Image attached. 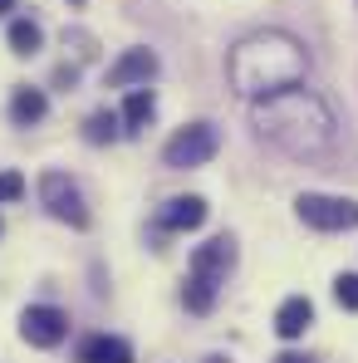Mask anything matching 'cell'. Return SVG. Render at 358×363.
<instances>
[{
  "instance_id": "obj_1",
  "label": "cell",
  "mask_w": 358,
  "mask_h": 363,
  "mask_svg": "<svg viewBox=\"0 0 358 363\" xmlns=\"http://www.w3.org/2000/svg\"><path fill=\"white\" fill-rule=\"evenodd\" d=\"M250 123H255V133L270 147H280L290 157H319L334 143V113H329V104L319 94H309L304 84L280 89L270 99H255Z\"/></svg>"
},
{
  "instance_id": "obj_2",
  "label": "cell",
  "mask_w": 358,
  "mask_h": 363,
  "mask_svg": "<svg viewBox=\"0 0 358 363\" xmlns=\"http://www.w3.org/2000/svg\"><path fill=\"white\" fill-rule=\"evenodd\" d=\"M226 74H231V89L240 99H270L280 89H295L309 74V55L295 35L285 30H260V35H245L231 45V60H226Z\"/></svg>"
},
{
  "instance_id": "obj_3",
  "label": "cell",
  "mask_w": 358,
  "mask_h": 363,
  "mask_svg": "<svg viewBox=\"0 0 358 363\" xmlns=\"http://www.w3.org/2000/svg\"><path fill=\"white\" fill-rule=\"evenodd\" d=\"M216 147H221V128L216 123H186L177 138L162 147V162L167 167H201V162H211L216 157Z\"/></svg>"
},
{
  "instance_id": "obj_4",
  "label": "cell",
  "mask_w": 358,
  "mask_h": 363,
  "mask_svg": "<svg viewBox=\"0 0 358 363\" xmlns=\"http://www.w3.org/2000/svg\"><path fill=\"white\" fill-rule=\"evenodd\" d=\"M299 221L314 226V231H354L358 226V201L349 196H319V191H304L295 201Z\"/></svg>"
},
{
  "instance_id": "obj_5",
  "label": "cell",
  "mask_w": 358,
  "mask_h": 363,
  "mask_svg": "<svg viewBox=\"0 0 358 363\" xmlns=\"http://www.w3.org/2000/svg\"><path fill=\"white\" fill-rule=\"evenodd\" d=\"M40 201L50 206V216H55V221H69L74 231H84V226H89V206H84L79 186L64 177V172H45V177H40Z\"/></svg>"
},
{
  "instance_id": "obj_6",
  "label": "cell",
  "mask_w": 358,
  "mask_h": 363,
  "mask_svg": "<svg viewBox=\"0 0 358 363\" xmlns=\"http://www.w3.org/2000/svg\"><path fill=\"white\" fill-rule=\"evenodd\" d=\"M20 334L35 349H55V344H64V334H69V314L55 309V304H30L20 314Z\"/></svg>"
},
{
  "instance_id": "obj_7",
  "label": "cell",
  "mask_w": 358,
  "mask_h": 363,
  "mask_svg": "<svg viewBox=\"0 0 358 363\" xmlns=\"http://www.w3.org/2000/svg\"><path fill=\"white\" fill-rule=\"evenodd\" d=\"M157 79V55L152 50H123V60L108 69V89H133Z\"/></svg>"
},
{
  "instance_id": "obj_8",
  "label": "cell",
  "mask_w": 358,
  "mask_h": 363,
  "mask_svg": "<svg viewBox=\"0 0 358 363\" xmlns=\"http://www.w3.org/2000/svg\"><path fill=\"white\" fill-rule=\"evenodd\" d=\"M231 265H236V241H231V236H216V241L191 250V270H206V275H221V280H226Z\"/></svg>"
},
{
  "instance_id": "obj_9",
  "label": "cell",
  "mask_w": 358,
  "mask_h": 363,
  "mask_svg": "<svg viewBox=\"0 0 358 363\" xmlns=\"http://www.w3.org/2000/svg\"><path fill=\"white\" fill-rule=\"evenodd\" d=\"M157 221H162V231H196L206 221V201L201 196H172Z\"/></svg>"
},
{
  "instance_id": "obj_10",
  "label": "cell",
  "mask_w": 358,
  "mask_h": 363,
  "mask_svg": "<svg viewBox=\"0 0 358 363\" xmlns=\"http://www.w3.org/2000/svg\"><path fill=\"white\" fill-rule=\"evenodd\" d=\"M309 324H314V304L304 300V295H290V300L275 309V334L280 339H299Z\"/></svg>"
},
{
  "instance_id": "obj_11",
  "label": "cell",
  "mask_w": 358,
  "mask_h": 363,
  "mask_svg": "<svg viewBox=\"0 0 358 363\" xmlns=\"http://www.w3.org/2000/svg\"><path fill=\"white\" fill-rule=\"evenodd\" d=\"M221 295V275H206V270H191L186 275V290H181V304L191 314H211V304Z\"/></svg>"
},
{
  "instance_id": "obj_12",
  "label": "cell",
  "mask_w": 358,
  "mask_h": 363,
  "mask_svg": "<svg viewBox=\"0 0 358 363\" xmlns=\"http://www.w3.org/2000/svg\"><path fill=\"white\" fill-rule=\"evenodd\" d=\"M157 113V99H152V89L147 84H138V89H128V99H123V133H142L147 118Z\"/></svg>"
},
{
  "instance_id": "obj_13",
  "label": "cell",
  "mask_w": 358,
  "mask_h": 363,
  "mask_svg": "<svg viewBox=\"0 0 358 363\" xmlns=\"http://www.w3.org/2000/svg\"><path fill=\"white\" fill-rule=\"evenodd\" d=\"M79 363H133V349L113 334H94L79 344Z\"/></svg>"
},
{
  "instance_id": "obj_14",
  "label": "cell",
  "mask_w": 358,
  "mask_h": 363,
  "mask_svg": "<svg viewBox=\"0 0 358 363\" xmlns=\"http://www.w3.org/2000/svg\"><path fill=\"white\" fill-rule=\"evenodd\" d=\"M45 113H50L45 89H30V84H25V89H15V94H10V118L20 123V128H35Z\"/></svg>"
},
{
  "instance_id": "obj_15",
  "label": "cell",
  "mask_w": 358,
  "mask_h": 363,
  "mask_svg": "<svg viewBox=\"0 0 358 363\" xmlns=\"http://www.w3.org/2000/svg\"><path fill=\"white\" fill-rule=\"evenodd\" d=\"M10 55H20V60H30V55H40V45H45V30L35 25V20H10Z\"/></svg>"
},
{
  "instance_id": "obj_16",
  "label": "cell",
  "mask_w": 358,
  "mask_h": 363,
  "mask_svg": "<svg viewBox=\"0 0 358 363\" xmlns=\"http://www.w3.org/2000/svg\"><path fill=\"white\" fill-rule=\"evenodd\" d=\"M118 113H108V108H99V113H89V123H84V138L94 143V147H104V143H113L118 138Z\"/></svg>"
},
{
  "instance_id": "obj_17",
  "label": "cell",
  "mask_w": 358,
  "mask_h": 363,
  "mask_svg": "<svg viewBox=\"0 0 358 363\" xmlns=\"http://www.w3.org/2000/svg\"><path fill=\"white\" fill-rule=\"evenodd\" d=\"M334 300L344 304V309H358V275H339L334 280Z\"/></svg>"
},
{
  "instance_id": "obj_18",
  "label": "cell",
  "mask_w": 358,
  "mask_h": 363,
  "mask_svg": "<svg viewBox=\"0 0 358 363\" xmlns=\"http://www.w3.org/2000/svg\"><path fill=\"white\" fill-rule=\"evenodd\" d=\"M25 191V177L20 172H0V201H15Z\"/></svg>"
},
{
  "instance_id": "obj_19",
  "label": "cell",
  "mask_w": 358,
  "mask_h": 363,
  "mask_svg": "<svg viewBox=\"0 0 358 363\" xmlns=\"http://www.w3.org/2000/svg\"><path fill=\"white\" fill-rule=\"evenodd\" d=\"M275 363H309V359H304V354H280Z\"/></svg>"
},
{
  "instance_id": "obj_20",
  "label": "cell",
  "mask_w": 358,
  "mask_h": 363,
  "mask_svg": "<svg viewBox=\"0 0 358 363\" xmlns=\"http://www.w3.org/2000/svg\"><path fill=\"white\" fill-rule=\"evenodd\" d=\"M10 10H15V0H0V15H10Z\"/></svg>"
},
{
  "instance_id": "obj_21",
  "label": "cell",
  "mask_w": 358,
  "mask_h": 363,
  "mask_svg": "<svg viewBox=\"0 0 358 363\" xmlns=\"http://www.w3.org/2000/svg\"><path fill=\"white\" fill-rule=\"evenodd\" d=\"M206 363H226V359H221V354H211V359H206Z\"/></svg>"
},
{
  "instance_id": "obj_22",
  "label": "cell",
  "mask_w": 358,
  "mask_h": 363,
  "mask_svg": "<svg viewBox=\"0 0 358 363\" xmlns=\"http://www.w3.org/2000/svg\"><path fill=\"white\" fill-rule=\"evenodd\" d=\"M69 5H84V0H69Z\"/></svg>"
}]
</instances>
